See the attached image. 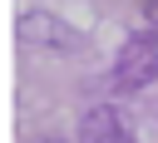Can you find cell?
Instances as JSON below:
<instances>
[{"label":"cell","mask_w":158,"mask_h":143,"mask_svg":"<svg viewBox=\"0 0 158 143\" xmlns=\"http://www.w3.org/2000/svg\"><path fill=\"white\" fill-rule=\"evenodd\" d=\"M40 143H59V138H40Z\"/></svg>","instance_id":"5"},{"label":"cell","mask_w":158,"mask_h":143,"mask_svg":"<svg viewBox=\"0 0 158 143\" xmlns=\"http://www.w3.org/2000/svg\"><path fill=\"white\" fill-rule=\"evenodd\" d=\"M79 143H133V133H128V123H123L118 108L99 104V108H89L79 118Z\"/></svg>","instance_id":"3"},{"label":"cell","mask_w":158,"mask_h":143,"mask_svg":"<svg viewBox=\"0 0 158 143\" xmlns=\"http://www.w3.org/2000/svg\"><path fill=\"white\" fill-rule=\"evenodd\" d=\"M20 39H25L30 49H40V54H79V49H84V39H79L59 15H49V10L20 15Z\"/></svg>","instance_id":"2"},{"label":"cell","mask_w":158,"mask_h":143,"mask_svg":"<svg viewBox=\"0 0 158 143\" xmlns=\"http://www.w3.org/2000/svg\"><path fill=\"white\" fill-rule=\"evenodd\" d=\"M158 79V30H138L123 39L118 59H114V89L118 94H138Z\"/></svg>","instance_id":"1"},{"label":"cell","mask_w":158,"mask_h":143,"mask_svg":"<svg viewBox=\"0 0 158 143\" xmlns=\"http://www.w3.org/2000/svg\"><path fill=\"white\" fill-rule=\"evenodd\" d=\"M148 15H153V25H158V5H153V10H148Z\"/></svg>","instance_id":"4"}]
</instances>
